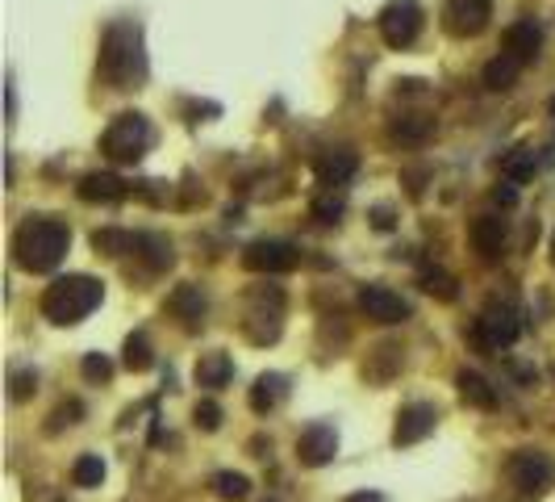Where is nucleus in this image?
<instances>
[{
  "mask_svg": "<svg viewBox=\"0 0 555 502\" xmlns=\"http://www.w3.org/2000/svg\"><path fill=\"white\" fill-rule=\"evenodd\" d=\"M551 264H555V234H551Z\"/></svg>",
  "mask_w": 555,
  "mask_h": 502,
  "instance_id": "obj_38",
  "label": "nucleus"
},
{
  "mask_svg": "<svg viewBox=\"0 0 555 502\" xmlns=\"http://www.w3.org/2000/svg\"><path fill=\"white\" fill-rule=\"evenodd\" d=\"M100 80L113 88H138L146 80V42L143 25L121 17L100 34V55H97Z\"/></svg>",
  "mask_w": 555,
  "mask_h": 502,
  "instance_id": "obj_1",
  "label": "nucleus"
},
{
  "mask_svg": "<svg viewBox=\"0 0 555 502\" xmlns=\"http://www.w3.org/2000/svg\"><path fill=\"white\" fill-rule=\"evenodd\" d=\"M213 494H218L221 502H247L251 498V478L247 473H234V469H221V473H213Z\"/></svg>",
  "mask_w": 555,
  "mask_h": 502,
  "instance_id": "obj_25",
  "label": "nucleus"
},
{
  "mask_svg": "<svg viewBox=\"0 0 555 502\" xmlns=\"http://www.w3.org/2000/svg\"><path fill=\"white\" fill-rule=\"evenodd\" d=\"M455 385H459V398L476 410H497V390L489 385V377H481L476 368H459L455 373Z\"/></svg>",
  "mask_w": 555,
  "mask_h": 502,
  "instance_id": "obj_18",
  "label": "nucleus"
},
{
  "mask_svg": "<svg viewBox=\"0 0 555 502\" xmlns=\"http://www.w3.org/2000/svg\"><path fill=\"white\" fill-rule=\"evenodd\" d=\"M242 264L251 272L276 277V272L297 269V264H301V251H297V243H289V239H255V243L242 247Z\"/></svg>",
  "mask_w": 555,
  "mask_h": 502,
  "instance_id": "obj_8",
  "label": "nucleus"
},
{
  "mask_svg": "<svg viewBox=\"0 0 555 502\" xmlns=\"http://www.w3.org/2000/svg\"><path fill=\"white\" fill-rule=\"evenodd\" d=\"M518 335H522V314L514 310V302L493 297V302L481 310L472 339L481 343L484 352H506V348H514V343H518Z\"/></svg>",
  "mask_w": 555,
  "mask_h": 502,
  "instance_id": "obj_6",
  "label": "nucleus"
},
{
  "mask_svg": "<svg viewBox=\"0 0 555 502\" xmlns=\"http://www.w3.org/2000/svg\"><path fill=\"white\" fill-rule=\"evenodd\" d=\"M34 390H38V373H34V368L13 373V381H9V398H13V402H25V398H30Z\"/></svg>",
  "mask_w": 555,
  "mask_h": 502,
  "instance_id": "obj_34",
  "label": "nucleus"
},
{
  "mask_svg": "<svg viewBox=\"0 0 555 502\" xmlns=\"http://www.w3.org/2000/svg\"><path fill=\"white\" fill-rule=\"evenodd\" d=\"M493 206H501V209H514V206H518V193H514V184H497V189H493Z\"/></svg>",
  "mask_w": 555,
  "mask_h": 502,
  "instance_id": "obj_35",
  "label": "nucleus"
},
{
  "mask_svg": "<svg viewBox=\"0 0 555 502\" xmlns=\"http://www.w3.org/2000/svg\"><path fill=\"white\" fill-rule=\"evenodd\" d=\"M534 172H539V151L534 147H514L506 160H501V176H506L509 184H526Z\"/></svg>",
  "mask_w": 555,
  "mask_h": 502,
  "instance_id": "obj_23",
  "label": "nucleus"
},
{
  "mask_svg": "<svg viewBox=\"0 0 555 502\" xmlns=\"http://www.w3.org/2000/svg\"><path fill=\"white\" fill-rule=\"evenodd\" d=\"M347 502H385V498H380V494H368V490H363V494H351Z\"/></svg>",
  "mask_w": 555,
  "mask_h": 502,
  "instance_id": "obj_37",
  "label": "nucleus"
},
{
  "mask_svg": "<svg viewBox=\"0 0 555 502\" xmlns=\"http://www.w3.org/2000/svg\"><path fill=\"white\" fill-rule=\"evenodd\" d=\"M493 17V0H447L443 30L451 38H481Z\"/></svg>",
  "mask_w": 555,
  "mask_h": 502,
  "instance_id": "obj_9",
  "label": "nucleus"
},
{
  "mask_svg": "<svg viewBox=\"0 0 555 502\" xmlns=\"http://www.w3.org/2000/svg\"><path fill=\"white\" fill-rule=\"evenodd\" d=\"M193 423H196V427H201V431H218V427H221V406L213 402V398H205V402H196Z\"/></svg>",
  "mask_w": 555,
  "mask_h": 502,
  "instance_id": "obj_32",
  "label": "nucleus"
},
{
  "mask_svg": "<svg viewBox=\"0 0 555 502\" xmlns=\"http://www.w3.org/2000/svg\"><path fill=\"white\" fill-rule=\"evenodd\" d=\"M418 285H422L430 297H438V302H455V297H459L455 277H451V272H443V269H422Z\"/></svg>",
  "mask_w": 555,
  "mask_h": 502,
  "instance_id": "obj_27",
  "label": "nucleus"
},
{
  "mask_svg": "<svg viewBox=\"0 0 555 502\" xmlns=\"http://www.w3.org/2000/svg\"><path fill=\"white\" fill-rule=\"evenodd\" d=\"M168 310L171 319L180 322L188 335H196L201 327H205V314H209V297L201 294V285H176L168 297Z\"/></svg>",
  "mask_w": 555,
  "mask_h": 502,
  "instance_id": "obj_11",
  "label": "nucleus"
},
{
  "mask_svg": "<svg viewBox=\"0 0 555 502\" xmlns=\"http://www.w3.org/2000/svg\"><path fill=\"white\" fill-rule=\"evenodd\" d=\"M355 172H360V155L347 151V147L326 151V155H317V163H314L317 184H326V189H343V184H351Z\"/></svg>",
  "mask_w": 555,
  "mask_h": 502,
  "instance_id": "obj_17",
  "label": "nucleus"
},
{
  "mask_svg": "<svg viewBox=\"0 0 555 502\" xmlns=\"http://www.w3.org/2000/svg\"><path fill=\"white\" fill-rule=\"evenodd\" d=\"M501 50L506 55H514L518 63H534L539 59V50H543V25L539 22H514L506 30V38H501Z\"/></svg>",
  "mask_w": 555,
  "mask_h": 502,
  "instance_id": "obj_15",
  "label": "nucleus"
},
{
  "mask_svg": "<svg viewBox=\"0 0 555 502\" xmlns=\"http://www.w3.org/2000/svg\"><path fill=\"white\" fill-rule=\"evenodd\" d=\"M372 226H376V231H393V209H388V206H376L372 209Z\"/></svg>",
  "mask_w": 555,
  "mask_h": 502,
  "instance_id": "obj_36",
  "label": "nucleus"
},
{
  "mask_svg": "<svg viewBox=\"0 0 555 502\" xmlns=\"http://www.w3.org/2000/svg\"><path fill=\"white\" fill-rule=\"evenodd\" d=\"M75 193H80V201H92V206H113L121 197H130V184L121 181L117 172H88V176H80Z\"/></svg>",
  "mask_w": 555,
  "mask_h": 502,
  "instance_id": "obj_14",
  "label": "nucleus"
},
{
  "mask_svg": "<svg viewBox=\"0 0 555 502\" xmlns=\"http://www.w3.org/2000/svg\"><path fill=\"white\" fill-rule=\"evenodd\" d=\"M388 135L397 138V143H405V147H422L426 138L435 135V122L430 118H418V113H405V118H397L393 122V130Z\"/></svg>",
  "mask_w": 555,
  "mask_h": 502,
  "instance_id": "obj_24",
  "label": "nucleus"
},
{
  "mask_svg": "<svg viewBox=\"0 0 555 502\" xmlns=\"http://www.w3.org/2000/svg\"><path fill=\"white\" fill-rule=\"evenodd\" d=\"M151 143H155V130L146 122V113H134V110L117 113L109 122V130L100 135V151L113 163H138L151 151Z\"/></svg>",
  "mask_w": 555,
  "mask_h": 502,
  "instance_id": "obj_4",
  "label": "nucleus"
},
{
  "mask_svg": "<svg viewBox=\"0 0 555 502\" xmlns=\"http://www.w3.org/2000/svg\"><path fill=\"white\" fill-rule=\"evenodd\" d=\"M67 247H72V231H67V222H63V218H47V214H38V218L22 222V231H17V239H13L17 264H22L25 272L59 269L63 256H67Z\"/></svg>",
  "mask_w": 555,
  "mask_h": 502,
  "instance_id": "obj_2",
  "label": "nucleus"
},
{
  "mask_svg": "<svg viewBox=\"0 0 555 502\" xmlns=\"http://www.w3.org/2000/svg\"><path fill=\"white\" fill-rule=\"evenodd\" d=\"M343 209H347V201H343V193H334V189H326V197H317L314 206H309V214H314V222H322V226H330V222L343 218Z\"/></svg>",
  "mask_w": 555,
  "mask_h": 502,
  "instance_id": "obj_30",
  "label": "nucleus"
},
{
  "mask_svg": "<svg viewBox=\"0 0 555 502\" xmlns=\"http://www.w3.org/2000/svg\"><path fill=\"white\" fill-rule=\"evenodd\" d=\"M506 481L514 486V498L518 502H534L543 498L555 486V465L547 453H534V448H518V453L506 461Z\"/></svg>",
  "mask_w": 555,
  "mask_h": 502,
  "instance_id": "obj_5",
  "label": "nucleus"
},
{
  "mask_svg": "<svg viewBox=\"0 0 555 502\" xmlns=\"http://www.w3.org/2000/svg\"><path fill=\"white\" fill-rule=\"evenodd\" d=\"M435 406L430 402H410L397 410V427H393V444L397 448H410V444H422L430 431H435Z\"/></svg>",
  "mask_w": 555,
  "mask_h": 502,
  "instance_id": "obj_12",
  "label": "nucleus"
},
{
  "mask_svg": "<svg viewBox=\"0 0 555 502\" xmlns=\"http://www.w3.org/2000/svg\"><path fill=\"white\" fill-rule=\"evenodd\" d=\"M100 302H105V285H100L97 277L72 272V277H59L55 285H47V294H42V314H47L55 327H72V322L88 319Z\"/></svg>",
  "mask_w": 555,
  "mask_h": 502,
  "instance_id": "obj_3",
  "label": "nucleus"
},
{
  "mask_svg": "<svg viewBox=\"0 0 555 502\" xmlns=\"http://www.w3.org/2000/svg\"><path fill=\"white\" fill-rule=\"evenodd\" d=\"M134 256L143 260L151 272H168L176 264V251L163 234H134Z\"/></svg>",
  "mask_w": 555,
  "mask_h": 502,
  "instance_id": "obj_20",
  "label": "nucleus"
},
{
  "mask_svg": "<svg viewBox=\"0 0 555 502\" xmlns=\"http://www.w3.org/2000/svg\"><path fill=\"white\" fill-rule=\"evenodd\" d=\"M230 377H234V360L226 352H205L196 360V385L205 390H226Z\"/></svg>",
  "mask_w": 555,
  "mask_h": 502,
  "instance_id": "obj_21",
  "label": "nucleus"
},
{
  "mask_svg": "<svg viewBox=\"0 0 555 502\" xmlns=\"http://www.w3.org/2000/svg\"><path fill=\"white\" fill-rule=\"evenodd\" d=\"M338 453V431L330 423H314V427L301 431V440H297V461L309 469H322L330 465Z\"/></svg>",
  "mask_w": 555,
  "mask_h": 502,
  "instance_id": "obj_13",
  "label": "nucleus"
},
{
  "mask_svg": "<svg viewBox=\"0 0 555 502\" xmlns=\"http://www.w3.org/2000/svg\"><path fill=\"white\" fill-rule=\"evenodd\" d=\"M284 393H289V381L280 377V373H259L251 385V410L255 415H272L284 402Z\"/></svg>",
  "mask_w": 555,
  "mask_h": 502,
  "instance_id": "obj_19",
  "label": "nucleus"
},
{
  "mask_svg": "<svg viewBox=\"0 0 555 502\" xmlns=\"http://www.w3.org/2000/svg\"><path fill=\"white\" fill-rule=\"evenodd\" d=\"M376 25H380L385 47L405 50L422 34V4L418 0H388L385 9H380V17H376Z\"/></svg>",
  "mask_w": 555,
  "mask_h": 502,
  "instance_id": "obj_7",
  "label": "nucleus"
},
{
  "mask_svg": "<svg viewBox=\"0 0 555 502\" xmlns=\"http://www.w3.org/2000/svg\"><path fill=\"white\" fill-rule=\"evenodd\" d=\"M360 310L363 319L380 322V327H397V322H410L413 306L401 294H393L388 285H363L360 289Z\"/></svg>",
  "mask_w": 555,
  "mask_h": 502,
  "instance_id": "obj_10",
  "label": "nucleus"
},
{
  "mask_svg": "<svg viewBox=\"0 0 555 502\" xmlns=\"http://www.w3.org/2000/svg\"><path fill=\"white\" fill-rule=\"evenodd\" d=\"M80 373H84V381H92V385H109L113 381V360L100 352H88L84 365H80Z\"/></svg>",
  "mask_w": 555,
  "mask_h": 502,
  "instance_id": "obj_31",
  "label": "nucleus"
},
{
  "mask_svg": "<svg viewBox=\"0 0 555 502\" xmlns=\"http://www.w3.org/2000/svg\"><path fill=\"white\" fill-rule=\"evenodd\" d=\"M522 67H526V63H518L514 55H506V50H501V55L484 67V88H489V92H506V88L518 84Z\"/></svg>",
  "mask_w": 555,
  "mask_h": 502,
  "instance_id": "obj_22",
  "label": "nucleus"
},
{
  "mask_svg": "<svg viewBox=\"0 0 555 502\" xmlns=\"http://www.w3.org/2000/svg\"><path fill=\"white\" fill-rule=\"evenodd\" d=\"M121 365L130 368V373H146V368L155 365V348H151V339H146L143 331H134L130 339H126V352H121Z\"/></svg>",
  "mask_w": 555,
  "mask_h": 502,
  "instance_id": "obj_26",
  "label": "nucleus"
},
{
  "mask_svg": "<svg viewBox=\"0 0 555 502\" xmlns=\"http://www.w3.org/2000/svg\"><path fill=\"white\" fill-rule=\"evenodd\" d=\"M72 481L75 486H84V490H92V486H100V481H105V461H100V456H80V461H75L72 465Z\"/></svg>",
  "mask_w": 555,
  "mask_h": 502,
  "instance_id": "obj_29",
  "label": "nucleus"
},
{
  "mask_svg": "<svg viewBox=\"0 0 555 502\" xmlns=\"http://www.w3.org/2000/svg\"><path fill=\"white\" fill-rule=\"evenodd\" d=\"M506 218L501 214H481V218L472 222V247H476V256L481 260H501L506 251Z\"/></svg>",
  "mask_w": 555,
  "mask_h": 502,
  "instance_id": "obj_16",
  "label": "nucleus"
},
{
  "mask_svg": "<svg viewBox=\"0 0 555 502\" xmlns=\"http://www.w3.org/2000/svg\"><path fill=\"white\" fill-rule=\"evenodd\" d=\"M80 415H84V406H80V402H63V406H55V415H50L47 431L55 436V431L72 427V423H80Z\"/></svg>",
  "mask_w": 555,
  "mask_h": 502,
  "instance_id": "obj_33",
  "label": "nucleus"
},
{
  "mask_svg": "<svg viewBox=\"0 0 555 502\" xmlns=\"http://www.w3.org/2000/svg\"><path fill=\"white\" fill-rule=\"evenodd\" d=\"M92 247H97L100 256H126V251H134V234L105 226V231L92 234Z\"/></svg>",
  "mask_w": 555,
  "mask_h": 502,
  "instance_id": "obj_28",
  "label": "nucleus"
}]
</instances>
